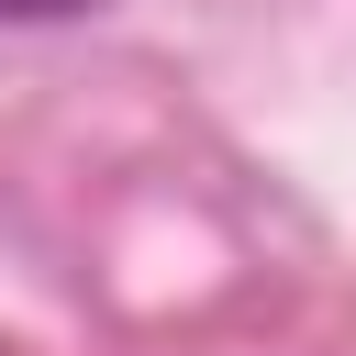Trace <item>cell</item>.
<instances>
[{
    "instance_id": "obj_1",
    "label": "cell",
    "mask_w": 356,
    "mask_h": 356,
    "mask_svg": "<svg viewBox=\"0 0 356 356\" xmlns=\"http://www.w3.org/2000/svg\"><path fill=\"white\" fill-rule=\"evenodd\" d=\"M78 11H100V0H0V22H78Z\"/></svg>"
}]
</instances>
